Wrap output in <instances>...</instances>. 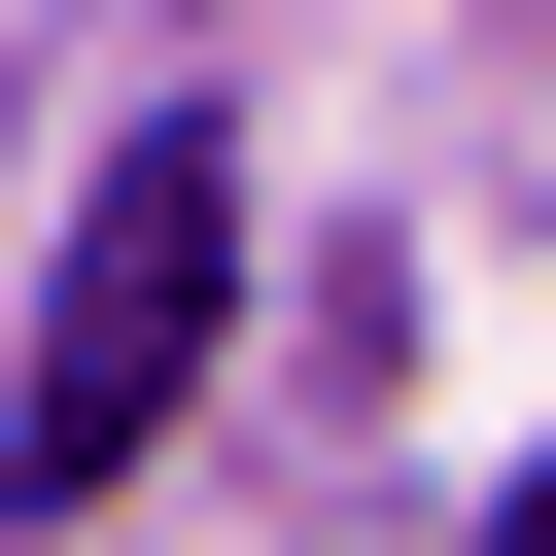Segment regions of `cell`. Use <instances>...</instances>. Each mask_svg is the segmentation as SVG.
<instances>
[{
    "label": "cell",
    "instance_id": "6da1fadb",
    "mask_svg": "<svg viewBox=\"0 0 556 556\" xmlns=\"http://www.w3.org/2000/svg\"><path fill=\"white\" fill-rule=\"evenodd\" d=\"M208 313H243V139H174V104H139V139L70 174V243H35V382H0V486H35V521H104V486H139V417L208 382Z\"/></svg>",
    "mask_w": 556,
    "mask_h": 556
},
{
    "label": "cell",
    "instance_id": "7a4b0ae2",
    "mask_svg": "<svg viewBox=\"0 0 556 556\" xmlns=\"http://www.w3.org/2000/svg\"><path fill=\"white\" fill-rule=\"evenodd\" d=\"M486 556H556V486H521V521H486Z\"/></svg>",
    "mask_w": 556,
    "mask_h": 556
}]
</instances>
